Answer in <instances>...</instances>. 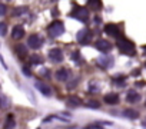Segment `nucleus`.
<instances>
[{"mask_svg":"<svg viewBox=\"0 0 146 129\" xmlns=\"http://www.w3.org/2000/svg\"><path fill=\"white\" fill-rule=\"evenodd\" d=\"M116 45H117L119 50H120L122 53H125V55H135V52H136L135 43L130 42V40L126 39V37H117Z\"/></svg>","mask_w":146,"mask_h":129,"instance_id":"1","label":"nucleus"},{"mask_svg":"<svg viewBox=\"0 0 146 129\" xmlns=\"http://www.w3.org/2000/svg\"><path fill=\"white\" fill-rule=\"evenodd\" d=\"M70 15H72V17H75V19L83 22V23H86V22L89 20V12H88V9H85V7L75 6V9L72 10Z\"/></svg>","mask_w":146,"mask_h":129,"instance_id":"2","label":"nucleus"},{"mask_svg":"<svg viewBox=\"0 0 146 129\" xmlns=\"http://www.w3.org/2000/svg\"><path fill=\"white\" fill-rule=\"evenodd\" d=\"M47 32L52 37H57V36H62L64 33V26L60 20H56L47 27Z\"/></svg>","mask_w":146,"mask_h":129,"instance_id":"3","label":"nucleus"},{"mask_svg":"<svg viewBox=\"0 0 146 129\" xmlns=\"http://www.w3.org/2000/svg\"><path fill=\"white\" fill-rule=\"evenodd\" d=\"M95 47L99 50V52H103V53H108L112 50V43L105 40V39H99L96 43H95Z\"/></svg>","mask_w":146,"mask_h":129,"instance_id":"4","label":"nucleus"},{"mask_svg":"<svg viewBox=\"0 0 146 129\" xmlns=\"http://www.w3.org/2000/svg\"><path fill=\"white\" fill-rule=\"evenodd\" d=\"M27 45L32 47V49H40L42 45H43V39L39 36V35H32L27 40Z\"/></svg>","mask_w":146,"mask_h":129,"instance_id":"5","label":"nucleus"},{"mask_svg":"<svg viewBox=\"0 0 146 129\" xmlns=\"http://www.w3.org/2000/svg\"><path fill=\"white\" fill-rule=\"evenodd\" d=\"M49 59L52 62H54V63H60L63 60V52L60 49H57V47L56 49H52L49 52Z\"/></svg>","mask_w":146,"mask_h":129,"instance_id":"6","label":"nucleus"},{"mask_svg":"<svg viewBox=\"0 0 146 129\" xmlns=\"http://www.w3.org/2000/svg\"><path fill=\"white\" fill-rule=\"evenodd\" d=\"M90 36H92L90 30L85 27V29H82V30L78 33V42H80V43H88V42L92 39Z\"/></svg>","mask_w":146,"mask_h":129,"instance_id":"7","label":"nucleus"},{"mask_svg":"<svg viewBox=\"0 0 146 129\" xmlns=\"http://www.w3.org/2000/svg\"><path fill=\"white\" fill-rule=\"evenodd\" d=\"M66 105L70 106V108H79L82 106V99L79 96H75V95H70L66 100Z\"/></svg>","mask_w":146,"mask_h":129,"instance_id":"8","label":"nucleus"},{"mask_svg":"<svg viewBox=\"0 0 146 129\" xmlns=\"http://www.w3.org/2000/svg\"><path fill=\"white\" fill-rule=\"evenodd\" d=\"M35 86H36V89H39L46 98H50V96H52V89H50L46 83H43V82H36Z\"/></svg>","mask_w":146,"mask_h":129,"instance_id":"9","label":"nucleus"},{"mask_svg":"<svg viewBox=\"0 0 146 129\" xmlns=\"http://www.w3.org/2000/svg\"><path fill=\"white\" fill-rule=\"evenodd\" d=\"M105 33H106V35H109V36L117 37V36H119V27H117L116 25L109 23V25H106V26H105Z\"/></svg>","mask_w":146,"mask_h":129,"instance_id":"10","label":"nucleus"},{"mask_svg":"<svg viewBox=\"0 0 146 129\" xmlns=\"http://www.w3.org/2000/svg\"><path fill=\"white\" fill-rule=\"evenodd\" d=\"M70 78V70L69 69H59L56 72V79L60 82H67V79Z\"/></svg>","mask_w":146,"mask_h":129,"instance_id":"11","label":"nucleus"},{"mask_svg":"<svg viewBox=\"0 0 146 129\" xmlns=\"http://www.w3.org/2000/svg\"><path fill=\"white\" fill-rule=\"evenodd\" d=\"M23 36H25V29H23V26H20V25L15 26L13 30H12V37H13L15 40H19V39H22Z\"/></svg>","mask_w":146,"mask_h":129,"instance_id":"12","label":"nucleus"},{"mask_svg":"<svg viewBox=\"0 0 146 129\" xmlns=\"http://www.w3.org/2000/svg\"><path fill=\"white\" fill-rule=\"evenodd\" d=\"M98 64L102 68H110L112 64H113V57L110 56H103L100 59H98Z\"/></svg>","mask_w":146,"mask_h":129,"instance_id":"13","label":"nucleus"},{"mask_svg":"<svg viewBox=\"0 0 146 129\" xmlns=\"http://www.w3.org/2000/svg\"><path fill=\"white\" fill-rule=\"evenodd\" d=\"M103 100L108 105H116V103H119V95L117 93H108V95H105Z\"/></svg>","mask_w":146,"mask_h":129,"instance_id":"14","label":"nucleus"},{"mask_svg":"<svg viewBox=\"0 0 146 129\" xmlns=\"http://www.w3.org/2000/svg\"><path fill=\"white\" fill-rule=\"evenodd\" d=\"M139 99H140V95L137 92H135V90H129L127 95H126V100L129 103H136Z\"/></svg>","mask_w":146,"mask_h":129,"instance_id":"15","label":"nucleus"},{"mask_svg":"<svg viewBox=\"0 0 146 129\" xmlns=\"http://www.w3.org/2000/svg\"><path fill=\"white\" fill-rule=\"evenodd\" d=\"M123 115L126 116V118H129V119H136V118H139V112L137 110H135V109H125L123 110Z\"/></svg>","mask_w":146,"mask_h":129,"instance_id":"16","label":"nucleus"},{"mask_svg":"<svg viewBox=\"0 0 146 129\" xmlns=\"http://www.w3.org/2000/svg\"><path fill=\"white\" fill-rule=\"evenodd\" d=\"M15 126H16V122H15L13 115H7V119H6V123H5L3 129H13Z\"/></svg>","mask_w":146,"mask_h":129,"instance_id":"17","label":"nucleus"},{"mask_svg":"<svg viewBox=\"0 0 146 129\" xmlns=\"http://www.w3.org/2000/svg\"><path fill=\"white\" fill-rule=\"evenodd\" d=\"M89 6L93 10H99L102 7V2H100V0H89Z\"/></svg>","mask_w":146,"mask_h":129,"instance_id":"18","label":"nucleus"},{"mask_svg":"<svg viewBox=\"0 0 146 129\" xmlns=\"http://www.w3.org/2000/svg\"><path fill=\"white\" fill-rule=\"evenodd\" d=\"M16 50H17V55H19L20 57H25V56L27 55V49H26L23 45H19V46H16Z\"/></svg>","mask_w":146,"mask_h":129,"instance_id":"19","label":"nucleus"},{"mask_svg":"<svg viewBox=\"0 0 146 129\" xmlns=\"http://www.w3.org/2000/svg\"><path fill=\"white\" fill-rule=\"evenodd\" d=\"M43 60H42V57L39 56V55H32L30 56V63H33V64H40Z\"/></svg>","mask_w":146,"mask_h":129,"instance_id":"20","label":"nucleus"},{"mask_svg":"<svg viewBox=\"0 0 146 129\" xmlns=\"http://www.w3.org/2000/svg\"><path fill=\"white\" fill-rule=\"evenodd\" d=\"M25 12H27V7H16L13 10V16H22Z\"/></svg>","mask_w":146,"mask_h":129,"instance_id":"21","label":"nucleus"},{"mask_svg":"<svg viewBox=\"0 0 146 129\" xmlns=\"http://www.w3.org/2000/svg\"><path fill=\"white\" fill-rule=\"evenodd\" d=\"M125 80H126L125 76H120V78H115V79H113V83L117 85V86H125V85H126Z\"/></svg>","mask_w":146,"mask_h":129,"instance_id":"22","label":"nucleus"},{"mask_svg":"<svg viewBox=\"0 0 146 129\" xmlns=\"http://www.w3.org/2000/svg\"><path fill=\"white\" fill-rule=\"evenodd\" d=\"M86 106H88V108H90V109H99L100 103H99L98 100H89V102L86 103Z\"/></svg>","mask_w":146,"mask_h":129,"instance_id":"23","label":"nucleus"},{"mask_svg":"<svg viewBox=\"0 0 146 129\" xmlns=\"http://www.w3.org/2000/svg\"><path fill=\"white\" fill-rule=\"evenodd\" d=\"M6 33H7V25L2 22L0 23V36H6Z\"/></svg>","mask_w":146,"mask_h":129,"instance_id":"24","label":"nucleus"},{"mask_svg":"<svg viewBox=\"0 0 146 129\" xmlns=\"http://www.w3.org/2000/svg\"><path fill=\"white\" fill-rule=\"evenodd\" d=\"M72 59L75 60L76 63H79V62H80V55H79V52H75V53H73V55H72Z\"/></svg>","mask_w":146,"mask_h":129,"instance_id":"25","label":"nucleus"},{"mask_svg":"<svg viewBox=\"0 0 146 129\" xmlns=\"http://www.w3.org/2000/svg\"><path fill=\"white\" fill-rule=\"evenodd\" d=\"M6 12H7V7L5 5H0V16H5Z\"/></svg>","mask_w":146,"mask_h":129,"instance_id":"26","label":"nucleus"},{"mask_svg":"<svg viewBox=\"0 0 146 129\" xmlns=\"http://www.w3.org/2000/svg\"><path fill=\"white\" fill-rule=\"evenodd\" d=\"M89 90H92V92H96V90H99V86H98L96 83H90V85H89Z\"/></svg>","mask_w":146,"mask_h":129,"instance_id":"27","label":"nucleus"},{"mask_svg":"<svg viewBox=\"0 0 146 129\" xmlns=\"http://www.w3.org/2000/svg\"><path fill=\"white\" fill-rule=\"evenodd\" d=\"M76 83H78V79L72 80V82H70V85H67V89H73V88H76Z\"/></svg>","mask_w":146,"mask_h":129,"instance_id":"28","label":"nucleus"},{"mask_svg":"<svg viewBox=\"0 0 146 129\" xmlns=\"http://www.w3.org/2000/svg\"><path fill=\"white\" fill-rule=\"evenodd\" d=\"M23 73L26 75V76H30L32 73H30V70H29V68L27 66H23Z\"/></svg>","mask_w":146,"mask_h":129,"instance_id":"29","label":"nucleus"},{"mask_svg":"<svg viewBox=\"0 0 146 129\" xmlns=\"http://www.w3.org/2000/svg\"><path fill=\"white\" fill-rule=\"evenodd\" d=\"M0 62H2V64H3L5 68H7V64L5 63V60H3V56H2V55H0Z\"/></svg>","mask_w":146,"mask_h":129,"instance_id":"30","label":"nucleus"},{"mask_svg":"<svg viewBox=\"0 0 146 129\" xmlns=\"http://www.w3.org/2000/svg\"><path fill=\"white\" fill-rule=\"evenodd\" d=\"M145 52H146V46H145Z\"/></svg>","mask_w":146,"mask_h":129,"instance_id":"31","label":"nucleus"},{"mask_svg":"<svg viewBox=\"0 0 146 129\" xmlns=\"http://www.w3.org/2000/svg\"><path fill=\"white\" fill-rule=\"evenodd\" d=\"M145 68H146V63H145Z\"/></svg>","mask_w":146,"mask_h":129,"instance_id":"32","label":"nucleus"},{"mask_svg":"<svg viewBox=\"0 0 146 129\" xmlns=\"http://www.w3.org/2000/svg\"><path fill=\"white\" fill-rule=\"evenodd\" d=\"M145 105H146V102H145Z\"/></svg>","mask_w":146,"mask_h":129,"instance_id":"33","label":"nucleus"}]
</instances>
